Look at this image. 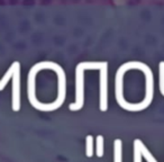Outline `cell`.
<instances>
[{
    "instance_id": "7a4b0ae2",
    "label": "cell",
    "mask_w": 164,
    "mask_h": 162,
    "mask_svg": "<svg viewBox=\"0 0 164 162\" xmlns=\"http://www.w3.org/2000/svg\"><path fill=\"white\" fill-rule=\"evenodd\" d=\"M107 68L108 65L106 62H101L100 64V111H106L108 109V100H107V97H108V92H107V80H108V77H107Z\"/></svg>"
},
{
    "instance_id": "5b68a950",
    "label": "cell",
    "mask_w": 164,
    "mask_h": 162,
    "mask_svg": "<svg viewBox=\"0 0 164 162\" xmlns=\"http://www.w3.org/2000/svg\"><path fill=\"white\" fill-rule=\"evenodd\" d=\"M138 144H139V149H141V152H142L143 158L145 159L147 162H157V161H156V159L152 155V153L146 149V146L144 145V143H143L141 140H138Z\"/></svg>"
},
{
    "instance_id": "8992f818",
    "label": "cell",
    "mask_w": 164,
    "mask_h": 162,
    "mask_svg": "<svg viewBox=\"0 0 164 162\" xmlns=\"http://www.w3.org/2000/svg\"><path fill=\"white\" fill-rule=\"evenodd\" d=\"M93 154V137L88 135L86 137V155L88 158H91Z\"/></svg>"
},
{
    "instance_id": "9c48e42d",
    "label": "cell",
    "mask_w": 164,
    "mask_h": 162,
    "mask_svg": "<svg viewBox=\"0 0 164 162\" xmlns=\"http://www.w3.org/2000/svg\"><path fill=\"white\" fill-rule=\"evenodd\" d=\"M160 91L164 96V61L160 63Z\"/></svg>"
},
{
    "instance_id": "277c9868",
    "label": "cell",
    "mask_w": 164,
    "mask_h": 162,
    "mask_svg": "<svg viewBox=\"0 0 164 162\" xmlns=\"http://www.w3.org/2000/svg\"><path fill=\"white\" fill-rule=\"evenodd\" d=\"M123 143L120 140H115L114 142V162H121L123 161Z\"/></svg>"
},
{
    "instance_id": "ba28073f",
    "label": "cell",
    "mask_w": 164,
    "mask_h": 162,
    "mask_svg": "<svg viewBox=\"0 0 164 162\" xmlns=\"http://www.w3.org/2000/svg\"><path fill=\"white\" fill-rule=\"evenodd\" d=\"M142 152L139 149V144H138V140L134 141V162H142Z\"/></svg>"
},
{
    "instance_id": "6da1fadb",
    "label": "cell",
    "mask_w": 164,
    "mask_h": 162,
    "mask_svg": "<svg viewBox=\"0 0 164 162\" xmlns=\"http://www.w3.org/2000/svg\"><path fill=\"white\" fill-rule=\"evenodd\" d=\"M86 69L83 67V63H80L77 67V73H75V102L70 105V111H80L83 107V102H84V91H83V87H84V82H83V71Z\"/></svg>"
},
{
    "instance_id": "3957f363",
    "label": "cell",
    "mask_w": 164,
    "mask_h": 162,
    "mask_svg": "<svg viewBox=\"0 0 164 162\" xmlns=\"http://www.w3.org/2000/svg\"><path fill=\"white\" fill-rule=\"evenodd\" d=\"M19 62H15V70L13 74V111L20 109V72Z\"/></svg>"
},
{
    "instance_id": "52a82bcc",
    "label": "cell",
    "mask_w": 164,
    "mask_h": 162,
    "mask_svg": "<svg viewBox=\"0 0 164 162\" xmlns=\"http://www.w3.org/2000/svg\"><path fill=\"white\" fill-rule=\"evenodd\" d=\"M96 152H97V157L101 158L104 155V136L102 135H98L97 136V143H96Z\"/></svg>"
}]
</instances>
